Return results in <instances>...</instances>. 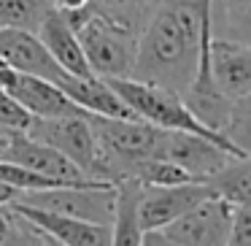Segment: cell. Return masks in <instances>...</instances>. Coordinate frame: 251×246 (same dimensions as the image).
Masks as SVG:
<instances>
[{"label":"cell","instance_id":"obj_1","mask_svg":"<svg viewBox=\"0 0 251 246\" xmlns=\"http://www.w3.org/2000/svg\"><path fill=\"white\" fill-rule=\"evenodd\" d=\"M213 22L197 14L192 0H154L138 33L130 79L184 92L195 79Z\"/></svg>","mask_w":251,"mask_h":246},{"label":"cell","instance_id":"obj_2","mask_svg":"<svg viewBox=\"0 0 251 246\" xmlns=\"http://www.w3.org/2000/svg\"><path fill=\"white\" fill-rule=\"evenodd\" d=\"M65 14V11H62ZM71 27L76 30V38L87 57V65L100 79H125L132 73L135 62L138 33L100 17L89 8V3L78 11L65 14Z\"/></svg>","mask_w":251,"mask_h":246},{"label":"cell","instance_id":"obj_3","mask_svg":"<svg viewBox=\"0 0 251 246\" xmlns=\"http://www.w3.org/2000/svg\"><path fill=\"white\" fill-rule=\"evenodd\" d=\"M111 87L119 92V98L125 100L127 106L132 109V114L141 116V119L151 122V125L162 127V130H184V133H197V136H205L211 141H216L219 146H224L227 152H232L235 157H249V152L238 149L227 136L205 127L202 122L195 119L186 103L181 100L178 92L173 89H165L157 87V84H146V82H138V79H105Z\"/></svg>","mask_w":251,"mask_h":246},{"label":"cell","instance_id":"obj_4","mask_svg":"<svg viewBox=\"0 0 251 246\" xmlns=\"http://www.w3.org/2000/svg\"><path fill=\"white\" fill-rule=\"evenodd\" d=\"M27 136L54 146L60 154H65L84 176L95 181H108L105 173V160L103 149L98 143L92 125L87 114H73V116H51V119H35L30 122ZM111 184V181H108Z\"/></svg>","mask_w":251,"mask_h":246},{"label":"cell","instance_id":"obj_5","mask_svg":"<svg viewBox=\"0 0 251 246\" xmlns=\"http://www.w3.org/2000/svg\"><path fill=\"white\" fill-rule=\"evenodd\" d=\"M229 217L232 206L222 197L211 195L205 200L195 203L186 208L181 217L168 222L165 227L149 230L143 233L141 244L157 246V244H170V246H224L229 233Z\"/></svg>","mask_w":251,"mask_h":246},{"label":"cell","instance_id":"obj_6","mask_svg":"<svg viewBox=\"0 0 251 246\" xmlns=\"http://www.w3.org/2000/svg\"><path fill=\"white\" fill-rule=\"evenodd\" d=\"M11 203H27V206L49 208V211H57V214L87 219V222L111 224V217H114V184L100 181V184L46 187V190L19 192Z\"/></svg>","mask_w":251,"mask_h":246},{"label":"cell","instance_id":"obj_7","mask_svg":"<svg viewBox=\"0 0 251 246\" xmlns=\"http://www.w3.org/2000/svg\"><path fill=\"white\" fill-rule=\"evenodd\" d=\"M213 190L205 179H192L181 184H143L138 200V224L143 233L165 227L176 217L192 208L195 203L211 197Z\"/></svg>","mask_w":251,"mask_h":246},{"label":"cell","instance_id":"obj_8","mask_svg":"<svg viewBox=\"0 0 251 246\" xmlns=\"http://www.w3.org/2000/svg\"><path fill=\"white\" fill-rule=\"evenodd\" d=\"M154 157L178 165L192 179H205V176L216 173L219 168H224L229 160H235V154L227 152L224 146H219L211 138L197 136V133L162 130Z\"/></svg>","mask_w":251,"mask_h":246},{"label":"cell","instance_id":"obj_9","mask_svg":"<svg viewBox=\"0 0 251 246\" xmlns=\"http://www.w3.org/2000/svg\"><path fill=\"white\" fill-rule=\"evenodd\" d=\"M208 71L211 79L229 100L251 98V44L238 38L208 41Z\"/></svg>","mask_w":251,"mask_h":246},{"label":"cell","instance_id":"obj_10","mask_svg":"<svg viewBox=\"0 0 251 246\" xmlns=\"http://www.w3.org/2000/svg\"><path fill=\"white\" fill-rule=\"evenodd\" d=\"M3 89H8L35 119L89 114V111H84L78 103H73L68 98V92L60 84L41 76H30V73H19L14 68H6V73H3Z\"/></svg>","mask_w":251,"mask_h":246},{"label":"cell","instance_id":"obj_11","mask_svg":"<svg viewBox=\"0 0 251 246\" xmlns=\"http://www.w3.org/2000/svg\"><path fill=\"white\" fill-rule=\"evenodd\" d=\"M17 214L41 227L51 238V244L62 246H108L111 244V224L100 222H87V219H76L68 214H57L49 208L27 206V203H8Z\"/></svg>","mask_w":251,"mask_h":246},{"label":"cell","instance_id":"obj_12","mask_svg":"<svg viewBox=\"0 0 251 246\" xmlns=\"http://www.w3.org/2000/svg\"><path fill=\"white\" fill-rule=\"evenodd\" d=\"M0 60L19 73L49 79V82L60 84V87L71 79L60 68V62L49 55V49L41 44L38 35L30 33V30L0 27Z\"/></svg>","mask_w":251,"mask_h":246},{"label":"cell","instance_id":"obj_13","mask_svg":"<svg viewBox=\"0 0 251 246\" xmlns=\"http://www.w3.org/2000/svg\"><path fill=\"white\" fill-rule=\"evenodd\" d=\"M35 35L49 49V55L60 62V68L68 76H95L87 65V57H84L81 44L76 38V30L71 27V22H68V17L62 11L51 8L44 17L41 27L35 30Z\"/></svg>","mask_w":251,"mask_h":246},{"label":"cell","instance_id":"obj_14","mask_svg":"<svg viewBox=\"0 0 251 246\" xmlns=\"http://www.w3.org/2000/svg\"><path fill=\"white\" fill-rule=\"evenodd\" d=\"M62 89L73 103H78L84 111L98 116H135L132 109L119 98L114 87L100 76H71Z\"/></svg>","mask_w":251,"mask_h":246},{"label":"cell","instance_id":"obj_15","mask_svg":"<svg viewBox=\"0 0 251 246\" xmlns=\"http://www.w3.org/2000/svg\"><path fill=\"white\" fill-rule=\"evenodd\" d=\"M141 181L122 176L114 181V217H111V244H141L143 230L138 224Z\"/></svg>","mask_w":251,"mask_h":246},{"label":"cell","instance_id":"obj_16","mask_svg":"<svg viewBox=\"0 0 251 246\" xmlns=\"http://www.w3.org/2000/svg\"><path fill=\"white\" fill-rule=\"evenodd\" d=\"M213 195L227 200L229 206H243L251 203V154L249 157H235L216 173L205 176Z\"/></svg>","mask_w":251,"mask_h":246},{"label":"cell","instance_id":"obj_17","mask_svg":"<svg viewBox=\"0 0 251 246\" xmlns=\"http://www.w3.org/2000/svg\"><path fill=\"white\" fill-rule=\"evenodd\" d=\"M51 8V0H0V27L35 33Z\"/></svg>","mask_w":251,"mask_h":246},{"label":"cell","instance_id":"obj_18","mask_svg":"<svg viewBox=\"0 0 251 246\" xmlns=\"http://www.w3.org/2000/svg\"><path fill=\"white\" fill-rule=\"evenodd\" d=\"M151 3L154 0H89V8L100 17L132 30V33H141V25L146 19Z\"/></svg>","mask_w":251,"mask_h":246},{"label":"cell","instance_id":"obj_19","mask_svg":"<svg viewBox=\"0 0 251 246\" xmlns=\"http://www.w3.org/2000/svg\"><path fill=\"white\" fill-rule=\"evenodd\" d=\"M30 122H33V114L8 89L0 87V130H11V133L25 130L27 133Z\"/></svg>","mask_w":251,"mask_h":246},{"label":"cell","instance_id":"obj_20","mask_svg":"<svg viewBox=\"0 0 251 246\" xmlns=\"http://www.w3.org/2000/svg\"><path fill=\"white\" fill-rule=\"evenodd\" d=\"M224 22L229 25V38L249 41V25H251V0H224L222 3Z\"/></svg>","mask_w":251,"mask_h":246},{"label":"cell","instance_id":"obj_21","mask_svg":"<svg viewBox=\"0 0 251 246\" xmlns=\"http://www.w3.org/2000/svg\"><path fill=\"white\" fill-rule=\"evenodd\" d=\"M227 244H232V246H249L251 244V203L232 206Z\"/></svg>","mask_w":251,"mask_h":246},{"label":"cell","instance_id":"obj_22","mask_svg":"<svg viewBox=\"0 0 251 246\" xmlns=\"http://www.w3.org/2000/svg\"><path fill=\"white\" fill-rule=\"evenodd\" d=\"M89 0H51V6L57 8V11H65V14H71V11H78V8H84Z\"/></svg>","mask_w":251,"mask_h":246},{"label":"cell","instance_id":"obj_23","mask_svg":"<svg viewBox=\"0 0 251 246\" xmlns=\"http://www.w3.org/2000/svg\"><path fill=\"white\" fill-rule=\"evenodd\" d=\"M213 3H216V0H192V6L197 8V14H200V17L205 19V22H213V19H211V14H213Z\"/></svg>","mask_w":251,"mask_h":246},{"label":"cell","instance_id":"obj_24","mask_svg":"<svg viewBox=\"0 0 251 246\" xmlns=\"http://www.w3.org/2000/svg\"><path fill=\"white\" fill-rule=\"evenodd\" d=\"M17 195H19V192L14 190L11 184H6V181H0V206H6V203H11Z\"/></svg>","mask_w":251,"mask_h":246},{"label":"cell","instance_id":"obj_25","mask_svg":"<svg viewBox=\"0 0 251 246\" xmlns=\"http://www.w3.org/2000/svg\"><path fill=\"white\" fill-rule=\"evenodd\" d=\"M6 68H8V65H6L3 60H0V87H3V73H6Z\"/></svg>","mask_w":251,"mask_h":246}]
</instances>
